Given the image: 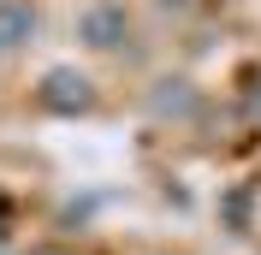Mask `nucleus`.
<instances>
[{
	"mask_svg": "<svg viewBox=\"0 0 261 255\" xmlns=\"http://www.w3.org/2000/svg\"><path fill=\"white\" fill-rule=\"evenodd\" d=\"M77 30H83V42H89V48H119V42H125V30H130V18H125V6H119V0H95V6H83Z\"/></svg>",
	"mask_w": 261,
	"mask_h": 255,
	"instance_id": "nucleus-1",
	"label": "nucleus"
},
{
	"mask_svg": "<svg viewBox=\"0 0 261 255\" xmlns=\"http://www.w3.org/2000/svg\"><path fill=\"white\" fill-rule=\"evenodd\" d=\"M89 78H77V71H48L42 78V107H54V113H83L89 107Z\"/></svg>",
	"mask_w": 261,
	"mask_h": 255,
	"instance_id": "nucleus-2",
	"label": "nucleus"
},
{
	"mask_svg": "<svg viewBox=\"0 0 261 255\" xmlns=\"http://www.w3.org/2000/svg\"><path fill=\"white\" fill-rule=\"evenodd\" d=\"M36 30V12L24 6V0H0V54H12L18 42H30Z\"/></svg>",
	"mask_w": 261,
	"mask_h": 255,
	"instance_id": "nucleus-3",
	"label": "nucleus"
},
{
	"mask_svg": "<svg viewBox=\"0 0 261 255\" xmlns=\"http://www.w3.org/2000/svg\"><path fill=\"white\" fill-rule=\"evenodd\" d=\"M42 255H60V249H42Z\"/></svg>",
	"mask_w": 261,
	"mask_h": 255,
	"instance_id": "nucleus-4",
	"label": "nucleus"
}]
</instances>
